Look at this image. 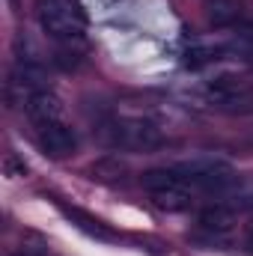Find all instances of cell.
Segmentation results:
<instances>
[{"instance_id": "obj_1", "label": "cell", "mask_w": 253, "mask_h": 256, "mask_svg": "<svg viewBox=\"0 0 253 256\" xmlns=\"http://www.w3.org/2000/svg\"><path fill=\"white\" fill-rule=\"evenodd\" d=\"M36 18L45 36L57 42H80L86 33V15L74 0H36Z\"/></svg>"}, {"instance_id": "obj_2", "label": "cell", "mask_w": 253, "mask_h": 256, "mask_svg": "<svg viewBox=\"0 0 253 256\" xmlns=\"http://www.w3.org/2000/svg\"><path fill=\"white\" fill-rule=\"evenodd\" d=\"M185 188L190 194H224L236 185V170L226 161H214V158H196V161H182L173 167Z\"/></svg>"}, {"instance_id": "obj_3", "label": "cell", "mask_w": 253, "mask_h": 256, "mask_svg": "<svg viewBox=\"0 0 253 256\" xmlns=\"http://www.w3.org/2000/svg\"><path fill=\"white\" fill-rule=\"evenodd\" d=\"M102 140L110 149H131V152H152L164 143L161 128L149 120H120L102 126Z\"/></svg>"}, {"instance_id": "obj_4", "label": "cell", "mask_w": 253, "mask_h": 256, "mask_svg": "<svg viewBox=\"0 0 253 256\" xmlns=\"http://www.w3.org/2000/svg\"><path fill=\"white\" fill-rule=\"evenodd\" d=\"M24 114L33 126L45 128L54 122H63V102L51 92V90H39L33 96L24 98Z\"/></svg>"}, {"instance_id": "obj_5", "label": "cell", "mask_w": 253, "mask_h": 256, "mask_svg": "<svg viewBox=\"0 0 253 256\" xmlns=\"http://www.w3.org/2000/svg\"><path fill=\"white\" fill-rule=\"evenodd\" d=\"M36 143H39V149L48 158H68L78 149V134H74V128H68L66 122H54V126L39 128Z\"/></svg>"}, {"instance_id": "obj_6", "label": "cell", "mask_w": 253, "mask_h": 256, "mask_svg": "<svg viewBox=\"0 0 253 256\" xmlns=\"http://www.w3.org/2000/svg\"><path fill=\"white\" fill-rule=\"evenodd\" d=\"M60 206V212H63V218L74 226V230H80L84 236H90V238H96V242H116V232L110 230V226H104L98 218H92L90 212H84V208H78V206H68V202H57Z\"/></svg>"}, {"instance_id": "obj_7", "label": "cell", "mask_w": 253, "mask_h": 256, "mask_svg": "<svg viewBox=\"0 0 253 256\" xmlns=\"http://www.w3.org/2000/svg\"><path fill=\"white\" fill-rule=\"evenodd\" d=\"M9 90H21V92H27V96L39 92V90H48V74H45L42 63H36V60H30V57H21V60L15 63V68H12V84H9Z\"/></svg>"}, {"instance_id": "obj_8", "label": "cell", "mask_w": 253, "mask_h": 256, "mask_svg": "<svg viewBox=\"0 0 253 256\" xmlns=\"http://www.w3.org/2000/svg\"><path fill=\"white\" fill-rule=\"evenodd\" d=\"M232 224H236V212L230 208V206H206L202 212H200V226L206 230V232H218V236H224V232H230L232 230Z\"/></svg>"}, {"instance_id": "obj_9", "label": "cell", "mask_w": 253, "mask_h": 256, "mask_svg": "<svg viewBox=\"0 0 253 256\" xmlns=\"http://www.w3.org/2000/svg\"><path fill=\"white\" fill-rule=\"evenodd\" d=\"M206 18L212 27H232L238 21V3L236 0H206Z\"/></svg>"}, {"instance_id": "obj_10", "label": "cell", "mask_w": 253, "mask_h": 256, "mask_svg": "<svg viewBox=\"0 0 253 256\" xmlns=\"http://www.w3.org/2000/svg\"><path fill=\"white\" fill-rule=\"evenodd\" d=\"M126 173H128V167L120 158H114V155H104V158L92 161V167H90V176L96 182H122Z\"/></svg>"}, {"instance_id": "obj_11", "label": "cell", "mask_w": 253, "mask_h": 256, "mask_svg": "<svg viewBox=\"0 0 253 256\" xmlns=\"http://www.w3.org/2000/svg\"><path fill=\"white\" fill-rule=\"evenodd\" d=\"M214 108H218L220 114L248 116V114H253V86H242L238 92H232V96H226L224 102H218Z\"/></svg>"}, {"instance_id": "obj_12", "label": "cell", "mask_w": 253, "mask_h": 256, "mask_svg": "<svg viewBox=\"0 0 253 256\" xmlns=\"http://www.w3.org/2000/svg\"><path fill=\"white\" fill-rule=\"evenodd\" d=\"M149 200L158 208H164V212H185L194 202V194L190 191H158V194H149Z\"/></svg>"}, {"instance_id": "obj_13", "label": "cell", "mask_w": 253, "mask_h": 256, "mask_svg": "<svg viewBox=\"0 0 253 256\" xmlns=\"http://www.w3.org/2000/svg\"><path fill=\"white\" fill-rule=\"evenodd\" d=\"M238 60L244 63H253V24H238V30L232 33L230 45H226Z\"/></svg>"}, {"instance_id": "obj_14", "label": "cell", "mask_w": 253, "mask_h": 256, "mask_svg": "<svg viewBox=\"0 0 253 256\" xmlns=\"http://www.w3.org/2000/svg\"><path fill=\"white\" fill-rule=\"evenodd\" d=\"M220 54H224V48H212V45H194L185 51V57H182V66L185 68H202V66L214 63V60H220Z\"/></svg>"}, {"instance_id": "obj_15", "label": "cell", "mask_w": 253, "mask_h": 256, "mask_svg": "<svg viewBox=\"0 0 253 256\" xmlns=\"http://www.w3.org/2000/svg\"><path fill=\"white\" fill-rule=\"evenodd\" d=\"M80 63H84V57L78 48H72V42H66L63 48L54 51V66L63 72H74V68H80Z\"/></svg>"}, {"instance_id": "obj_16", "label": "cell", "mask_w": 253, "mask_h": 256, "mask_svg": "<svg viewBox=\"0 0 253 256\" xmlns=\"http://www.w3.org/2000/svg\"><path fill=\"white\" fill-rule=\"evenodd\" d=\"M3 173H6L9 179H18V176L27 173V164H24L15 152H6V158H3Z\"/></svg>"}, {"instance_id": "obj_17", "label": "cell", "mask_w": 253, "mask_h": 256, "mask_svg": "<svg viewBox=\"0 0 253 256\" xmlns=\"http://www.w3.org/2000/svg\"><path fill=\"white\" fill-rule=\"evenodd\" d=\"M12 256H30V254H24V250H18V254H12Z\"/></svg>"}]
</instances>
